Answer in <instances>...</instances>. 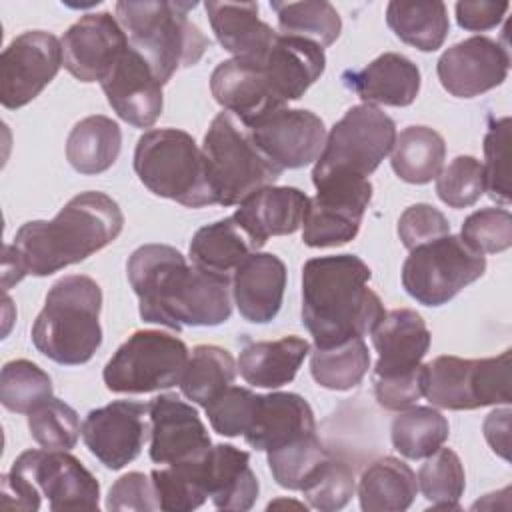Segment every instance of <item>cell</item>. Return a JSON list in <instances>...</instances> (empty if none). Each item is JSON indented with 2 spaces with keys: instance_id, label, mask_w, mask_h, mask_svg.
<instances>
[{
  "instance_id": "1",
  "label": "cell",
  "mask_w": 512,
  "mask_h": 512,
  "mask_svg": "<svg viewBox=\"0 0 512 512\" xmlns=\"http://www.w3.org/2000/svg\"><path fill=\"white\" fill-rule=\"evenodd\" d=\"M126 272L144 322L180 332L184 326H218L232 314L230 276L190 266L174 246L136 248Z\"/></svg>"
},
{
  "instance_id": "2",
  "label": "cell",
  "mask_w": 512,
  "mask_h": 512,
  "mask_svg": "<svg viewBox=\"0 0 512 512\" xmlns=\"http://www.w3.org/2000/svg\"><path fill=\"white\" fill-rule=\"evenodd\" d=\"M124 214L104 192H82L66 202L52 220H32L18 228L4 248L2 284L10 288L24 276H50L78 264L114 242Z\"/></svg>"
},
{
  "instance_id": "3",
  "label": "cell",
  "mask_w": 512,
  "mask_h": 512,
  "mask_svg": "<svg viewBox=\"0 0 512 512\" xmlns=\"http://www.w3.org/2000/svg\"><path fill=\"white\" fill-rule=\"evenodd\" d=\"M372 272L354 254L310 258L302 268V324L314 346L364 338L386 314L368 286Z\"/></svg>"
},
{
  "instance_id": "4",
  "label": "cell",
  "mask_w": 512,
  "mask_h": 512,
  "mask_svg": "<svg viewBox=\"0 0 512 512\" xmlns=\"http://www.w3.org/2000/svg\"><path fill=\"white\" fill-rule=\"evenodd\" d=\"M198 2L144 0L116 2V20L130 46L140 52L164 86L178 70L198 64L210 40L188 18Z\"/></svg>"
},
{
  "instance_id": "5",
  "label": "cell",
  "mask_w": 512,
  "mask_h": 512,
  "mask_svg": "<svg viewBox=\"0 0 512 512\" xmlns=\"http://www.w3.org/2000/svg\"><path fill=\"white\" fill-rule=\"evenodd\" d=\"M100 308L102 290L96 280L84 274L60 278L32 324V344L64 366L88 362L102 344Z\"/></svg>"
},
{
  "instance_id": "6",
  "label": "cell",
  "mask_w": 512,
  "mask_h": 512,
  "mask_svg": "<svg viewBox=\"0 0 512 512\" xmlns=\"http://www.w3.org/2000/svg\"><path fill=\"white\" fill-rule=\"evenodd\" d=\"M134 172L156 196L188 208L216 204L202 148L176 128L148 130L134 150Z\"/></svg>"
},
{
  "instance_id": "7",
  "label": "cell",
  "mask_w": 512,
  "mask_h": 512,
  "mask_svg": "<svg viewBox=\"0 0 512 512\" xmlns=\"http://www.w3.org/2000/svg\"><path fill=\"white\" fill-rule=\"evenodd\" d=\"M216 204L234 206L260 188L274 186L282 170L256 146L250 130L230 112H220L202 144Z\"/></svg>"
},
{
  "instance_id": "8",
  "label": "cell",
  "mask_w": 512,
  "mask_h": 512,
  "mask_svg": "<svg viewBox=\"0 0 512 512\" xmlns=\"http://www.w3.org/2000/svg\"><path fill=\"white\" fill-rule=\"evenodd\" d=\"M396 140L394 120L372 104H358L334 124L312 170L314 186L336 178H366Z\"/></svg>"
},
{
  "instance_id": "9",
  "label": "cell",
  "mask_w": 512,
  "mask_h": 512,
  "mask_svg": "<svg viewBox=\"0 0 512 512\" xmlns=\"http://www.w3.org/2000/svg\"><path fill=\"white\" fill-rule=\"evenodd\" d=\"M424 396L446 410L510 404V350L494 358L438 356L426 364Z\"/></svg>"
},
{
  "instance_id": "10",
  "label": "cell",
  "mask_w": 512,
  "mask_h": 512,
  "mask_svg": "<svg viewBox=\"0 0 512 512\" xmlns=\"http://www.w3.org/2000/svg\"><path fill=\"white\" fill-rule=\"evenodd\" d=\"M188 362L186 344L160 330H138L106 362L102 378L110 392L144 394L180 384Z\"/></svg>"
},
{
  "instance_id": "11",
  "label": "cell",
  "mask_w": 512,
  "mask_h": 512,
  "mask_svg": "<svg viewBox=\"0 0 512 512\" xmlns=\"http://www.w3.org/2000/svg\"><path fill=\"white\" fill-rule=\"evenodd\" d=\"M486 270L484 254L460 236H442L410 250L402 266L404 290L424 306H442Z\"/></svg>"
},
{
  "instance_id": "12",
  "label": "cell",
  "mask_w": 512,
  "mask_h": 512,
  "mask_svg": "<svg viewBox=\"0 0 512 512\" xmlns=\"http://www.w3.org/2000/svg\"><path fill=\"white\" fill-rule=\"evenodd\" d=\"M302 220V240L310 248L340 246L356 238L372 200L366 178H336L316 184Z\"/></svg>"
},
{
  "instance_id": "13",
  "label": "cell",
  "mask_w": 512,
  "mask_h": 512,
  "mask_svg": "<svg viewBox=\"0 0 512 512\" xmlns=\"http://www.w3.org/2000/svg\"><path fill=\"white\" fill-rule=\"evenodd\" d=\"M62 66L60 40L44 30L16 36L0 56V102L16 110L32 102Z\"/></svg>"
},
{
  "instance_id": "14",
  "label": "cell",
  "mask_w": 512,
  "mask_h": 512,
  "mask_svg": "<svg viewBox=\"0 0 512 512\" xmlns=\"http://www.w3.org/2000/svg\"><path fill=\"white\" fill-rule=\"evenodd\" d=\"M14 472L28 478L50 510H98L100 484L68 450H26L14 462Z\"/></svg>"
},
{
  "instance_id": "15",
  "label": "cell",
  "mask_w": 512,
  "mask_h": 512,
  "mask_svg": "<svg viewBox=\"0 0 512 512\" xmlns=\"http://www.w3.org/2000/svg\"><path fill=\"white\" fill-rule=\"evenodd\" d=\"M214 100L234 114L246 128L266 114L286 108L264 58H230L220 62L210 76Z\"/></svg>"
},
{
  "instance_id": "16",
  "label": "cell",
  "mask_w": 512,
  "mask_h": 512,
  "mask_svg": "<svg viewBox=\"0 0 512 512\" xmlns=\"http://www.w3.org/2000/svg\"><path fill=\"white\" fill-rule=\"evenodd\" d=\"M62 66L80 82H102L130 46L110 12L84 14L62 36Z\"/></svg>"
},
{
  "instance_id": "17",
  "label": "cell",
  "mask_w": 512,
  "mask_h": 512,
  "mask_svg": "<svg viewBox=\"0 0 512 512\" xmlns=\"http://www.w3.org/2000/svg\"><path fill=\"white\" fill-rule=\"evenodd\" d=\"M256 146L280 170L302 168L324 150L326 128L320 116L302 108H280L248 126Z\"/></svg>"
},
{
  "instance_id": "18",
  "label": "cell",
  "mask_w": 512,
  "mask_h": 512,
  "mask_svg": "<svg viewBox=\"0 0 512 512\" xmlns=\"http://www.w3.org/2000/svg\"><path fill=\"white\" fill-rule=\"evenodd\" d=\"M146 414L148 404L132 400L90 410L82 424V440L106 468L120 470L140 454L148 438Z\"/></svg>"
},
{
  "instance_id": "19",
  "label": "cell",
  "mask_w": 512,
  "mask_h": 512,
  "mask_svg": "<svg viewBox=\"0 0 512 512\" xmlns=\"http://www.w3.org/2000/svg\"><path fill=\"white\" fill-rule=\"evenodd\" d=\"M508 68V50L488 36H472L450 46L436 64L442 88L456 98H474L500 86Z\"/></svg>"
},
{
  "instance_id": "20",
  "label": "cell",
  "mask_w": 512,
  "mask_h": 512,
  "mask_svg": "<svg viewBox=\"0 0 512 512\" xmlns=\"http://www.w3.org/2000/svg\"><path fill=\"white\" fill-rule=\"evenodd\" d=\"M150 458L156 464H180L202 458L212 440L196 408L176 394H160L148 402Z\"/></svg>"
},
{
  "instance_id": "21",
  "label": "cell",
  "mask_w": 512,
  "mask_h": 512,
  "mask_svg": "<svg viewBox=\"0 0 512 512\" xmlns=\"http://www.w3.org/2000/svg\"><path fill=\"white\" fill-rule=\"evenodd\" d=\"M112 110L136 128H150L162 114V84L146 58L132 46L100 82Z\"/></svg>"
},
{
  "instance_id": "22",
  "label": "cell",
  "mask_w": 512,
  "mask_h": 512,
  "mask_svg": "<svg viewBox=\"0 0 512 512\" xmlns=\"http://www.w3.org/2000/svg\"><path fill=\"white\" fill-rule=\"evenodd\" d=\"M314 434V412L310 404L294 392L256 394L246 432V444L260 452H270L298 438Z\"/></svg>"
},
{
  "instance_id": "23",
  "label": "cell",
  "mask_w": 512,
  "mask_h": 512,
  "mask_svg": "<svg viewBox=\"0 0 512 512\" xmlns=\"http://www.w3.org/2000/svg\"><path fill=\"white\" fill-rule=\"evenodd\" d=\"M370 334L378 352L372 378L396 376L418 368L430 348V330L422 316L410 308L386 312Z\"/></svg>"
},
{
  "instance_id": "24",
  "label": "cell",
  "mask_w": 512,
  "mask_h": 512,
  "mask_svg": "<svg viewBox=\"0 0 512 512\" xmlns=\"http://www.w3.org/2000/svg\"><path fill=\"white\" fill-rule=\"evenodd\" d=\"M286 288V264L270 252H254L232 274V296L244 320L266 324L276 318Z\"/></svg>"
},
{
  "instance_id": "25",
  "label": "cell",
  "mask_w": 512,
  "mask_h": 512,
  "mask_svg": "<svg viewBox=\"0 0 512 512\" xmlns=\"http://www.w3.org/2000/svg\"><path fill=\"white\" fill-rule=\"evenodd\" d=\"M346 88L354 90L364 104L410 106L420 92L418 66L396 52H384L362 70L342 74Z\"/></svg>"
},
{
  "instance_id": "26",
  "label": "cell",
  "mask_w": 512,
  "mask_h": 512,
  "mask_svg": "<svg viewBox=\"0 0 512 512\" xmlns=\"http://www.w3.org/2000/svg\"><path fill=\"white\" fill-rule=\"evenodd\" d=\"M308 200L294 186H266L242 200L232 216L264 246L270 236L294 234L302 226Z\"/></svg>"
},
{
  "instance_id": "27",
  "label": "cell",
  "mask_w": 512,
  "mask_h": 512,
  "mask_svg": "<svg viewBox=\"0 0 512 512\" xmlns=\"http://www.w3.org/2000/svg\"><path fill=\"white\" fill-rule=\"evenodd\" d=\"M206 492L220 510H250L258 498V478L250 454L232 444H216L202 458Z\"/></svg>"
},
{
  "instance_id": "28",
  "label": "cell",
  "mask_w": 512,
  "mask_h": 512,
  "mask_svg": "<svg viewBox=\"0 0 512 512\" xmlns=\"http://www.w3.org/2000/svg\"><path fill=\"white\" fill-rule=\"evenodd\" d=\"M212 32L234 58H260L274 44L278 32L258 18L256 2H206Z\"/></svg>"
},
{
  "instance_id": "29",
  "label": "cell",
  "mask_w": 512,
  "mask_h": 512,
  "mask_svg": "<svg viewBox=\"0 0 512 512\" xmlns=\"http://www.w3.org/2000/svg\"><path fill=\"white\" fill-rule=\"evenodd\" d=\"M310 352V344L300 336H284L268 342H248L240 350V376L258 388H280L290 384Z\"/></svg>"
},
{
  "instance_id": "30",
  "label": "cell",
  "mask_w": 512,
  "mask_h": 512,
  "mask_svg": "<svg viewBox=\"0 0 512 512\" xmlns=\"http://www.w3.org/2000/svg\"><path fill=\"white\" fill-rule=\"evenodd\" d=\"M260 248L250 232L234 216H228L196 230L190 242V260L204 270L230 276Z\"/></svg>"
},
{
  "instance_id": "31",
  "label": "cell",
  "mask_w": 512,
  "mask_h": 512,
  "mask_svg": "<svg viewBox=\"0 0 512 512\" xmlns=\"http://www.w3.org/2000/svg\"><path fill=\"white\" fill-rule=\"evenodd\" d=\"M416 492V474L394 456L374 460L358 482V498L364 512H402L410 508Z\"/></svg>"
},
{
  "instance_id": "32",
  "label": "cell",
  "mask_w": 512,
  "mask_h": 512,
  "mask_svg": "<svg viewBox=\"0 0 512 512\" xmlns=\"http://www.w3.org/2000/svg\"><path fill=\"white\" fill-rule=\"evenodd\" d=\"M122 132L118 122L94 114L76 122L66 140V158L80 174L106 172L120 156Z\"/></svg>"
},
{
  "instance_id": "33",
  "label": "cell",
  "mask_w": 512,
  "mask_h": 512,
  "mask_svg": "<svg viewBox=\"0 0 512 512\" xmlns=\"http://www.w3.org/2000/svg\"><path fill=\"white\" fill-rule=\"evenodd\" d=\"M444 138L428 126H408L396 134L392 146V170L410 184H426L434 180L444 164Z\"/></svg>"
},
{
  "instance_id": "34",
  "label": "cell",
  "mask_w": 512,
  "mask_h": 512,
  "mask_svg": "<svg viewBox=\"0 0 512 512\" xmlns=\"http://www.w3.org/2000/svg\"><path fill=\"white\" fill-rule=\"evenodd\" d=\"M386 22L390 30L406 44L422 50H438L448 36V10L440 0L432 2H400L386 6Z\"/></svg>"
},
{
  "instance_id": "35",
  "label": "cell",
  "mask_w": 512,
  "mask_h": 512,
  "mask_svg": "<svg viewBox=\"0 0 512 512\" xmlns=\"http://www.w3.org/2000/svg\"><path fill=\"white\" fill-rule=\"evenodd\" d=\"M234 376L236 364L228 350L214 344H198L188 356L178 386L188 400L206 408L208 402L232 384Z\"/></svg>"
},
{
  "instance_id": "36",
  "label": "cell",
  "mask_w": 512,
  "mask_h": 512,
  "mask_svg": "<svg viewBox=\"0 0 512 512\" xmlns=\"http://www.w3.org/2000/svg\"><path fill=\"white\" fill-rule=\"evenodd\" d=\"M450 434L446 416L430 406H410L400 410L392 420V446L410 460L428 458L436 452Z\"/></svg>"
},
{
  "instance_id": "37",
  "label": "cell",
  "mask_w": 512,
  "mask_h": 512,
  "mask_svg": "<svg viewBox=\"0 0 512 512\" xmlns=\"http://www.w3.org/2000/svg\"><path fill=\"white\" fill-rule=\"evenodd\" d=\"M370 368V352L364 338H350L336 346L318 348L310 356V374L322 388L350 390L362 382Z\"/></svg>"
},
{
  "instance_id": "38",
  "label": "cell",
  "mask_w": 512,
  "mask_h": 512,
  "mask_svg": "<svg viewBox=\"0 0 512 512\" xmlns=\"http://www.w3.org/2000/svg\"><path fill=\"white\" fill-rule=\"evenodd\" d=\"M270 8L276 12L278 28L284 36L306 38L322 48L334 44L340 36L342 20L330 2H270Z\"/></svg>"
},
{
  "instance_id": "39",
  "label": "cell",
  "mask_w": 512,
  "mask_h": 512,
  "mask_svg": "<svg viewBox=\"0 0 512 512\" xmlns=\"http://www.w3.org/2000/svg\"><path fill=\"white\" fill-rule=\"evenodd\" d=\"M158 506L168 512H190L200 508L206 498V482L202 472V458L168 464V468L152 470L150 474Z\"/></svg>"
},
{
  "instance_id": "40",
  "label": "cell",
  "mask_w": 512,
  "mask_h": 512,
  "mask_svg": "<svg viewBox=\"0 0 512 512\" xmlns=\"http://www.w3.org/2000/svg\"><path fill=\"white\" fill-rule=\"evenodd\" d=\"M418 488L432 508L458 510L464 494L466 476L458 454L450 448H438L418 470Z\"/></svg>"
},
{
  "instance_id": "41",
  "label": "cell",
  "mask_w": 512,
  "mask_h": 512,
  "mask_svg": "<svg viewBox=\"0 0 512 512\" xmlns=\"http://www.w3.org/2000/svg\"><path fill=\"white\" fill-rule=\"evenodd\" d=\"M52 396L50 376L30 360H10L0 374V400L10 412L30 414Z\"/></svg>"
},
{
  "instance_id": "42",
  "label": "cell",
  "mask_w": 512,
  "mask_h": 512,
  "mask_svg": "<svg viewBox=\"0 0 512 512\" xmlns=\"http://www.w3.org/2000/svg\"><path fill=\"white\" fill-rule=\"evenodd\" d=\"M266 454L276 484L288 490H302L318 466L330 458L326 448L316 438V432Z\"/></svg>"
},
{
  "instance_id": "43",
  "label": "cell",
  "mask_w": 512,
  "mask_h": 512,
  "mask_svg": "<svg viewBox=\"0 0 512 512\" xmlns=\"http://www.w3.org/2000/svg\"><path fill=\"white\" fill-rule=\"evenodd\" d=\"M28 430L32 440L46 450H72L82 432L76 410L54 396L28 414Z\"/></svg>"
},
{
  "instance_id": "44",
  "label": "cell",
  "mask_w": 512,
  "mask_h": 512,
  "mask_svg": "<svg viewBox=\"0 0 512 512\" xmlns=\"http://www.w3.org/2000/svg\"><path fill=\"white\" fill-rule=\"evenodd\" d=\"M484 192V168L474 156H456L436 176V194L450 208H468Z\"/></svg>"
},
{
  "instance_id": "45",
  "label": "cell",
  "mask_w": 512,
  "mask_h": 512,
  "mask_svg": "<svg viewBox=\"0 0 512 512\" xmlns=\"http://www.w3.org/2000/svg\"><path fill=\"white\" fill-rule=\"evenodd\" d=\"M354 490L356 484L352 470L332 458L322 462L302 486V494L308 504L322 512H334L344 508L354 496Z\"/></svg>"
},
{
  "instance_id": "46",
  "label": "cell",
  "mask_w": 512,
  "mask_h": 512,
  "mask_svg": "<svg viewBox=\"0 0 512 512\" xmlns=\"http://www.w3.org/2000/svg\"><path fill=\"white\" fill-rule=\"evenodd\" d=\"M460 238L480 254L508 250L512 244V216L506 208L476 210L464 220Z\"/></svg>"
},
{
  "instance_id": "47",
  "label": "cell",
  "mask_w": 512,
  "mask_h": 512,
  "mask_svg": "<svg viewBox=\"0 0 512 512\" xmlns=\"http://www.w3.org/2000/svg\"><path fill=\"white\" fill-rule=\"evenodd\" d=\"M508 144H510V118L494 120L484 138V186L492 200L500 204L510 202L508 186Z\"/></svg>"
},
{
  "instance_id": "48",
  "label": "cell",
  "mask_w": 512,
  "mask_h": 512,
  "mask_svg": "<svg viewBox=\"0 0 512 512\" xmlns=\"http://www.w3.org/2000/svg\"><path fill=\"white\" fill-rule=\"evenodd\" d=\"M256 394L248 388L228 386L212 402L206 404V416L210 426L220 436H240L246 432Z\"/></svg>"
},
{
  "instance_id": "49",
  "label": "cell",
  "mask_w": 512,
  "mask_h": 512,
  "mask_svg": "<svg viewBox=\"0 0 512 512\" xmlns=\"http://www.w3.org/2000/svg\"><path fill=\"white\" fill-rule=\"evenodd\" d=\"M448 234V218L432 204H412L402 212L398 220V236L408 250Z\"/></svg>"
},
{
  "instance_id": "50",
  "label": "cell",
  "mask_w": 512,
  "mask_h": 512,
  "mask_svg": "<svg viewBox=\"0 0 512 512\" xmlns=\"http://www.w3.org/2000/svg\"><path fill=\"white\" fill-rule=\"evenodd\" d=\"M424 386L426 364H420L404 374L374 378V396L382 408L400 412L414 406L424 396Z\"/></svg>"
},
{
  "instance_id": "51",
  "label": "cell",
  "mask_w": 512,
  "mask_h": 512,
  "mask_svg": "<svg viewBox=\"0 0 512 512\" xmlns=\"http://www.w3.org/2000/svg\"><path fill=\"white\" fill-rule=\"evenodd\" d=\"M108 510H136V512H152L160 510L156 490L152 478L142 472H128L120 476L106 498Z\"/></svg>"
},
{
  "instance_id": "52",
  "label": "cell",
  "mask_w": 512,
  "mask_h": 512,
  "mask_svg": "<svg viewBox=\"0 0 512 512\" xmlns=\"http://www.w3.org/2000/svg\"><path fill=\"white\" fill-rule=\"evenodd\" d=\"M508 2H458L456 4V22L460 28L470 32H484L490 28H496L504 14L508 12Z\"/></svg>"
},
{
  "instance_id": "53",
  "label": "cell",
  "mask_w": 512,
  "mask_h": 512,
  "mask_svg": "<svg viewBox=\"0 0 512 512\" xmlns=\"http://www.w3.org/2000/svg\"><path fill=\"white\" fill-rule=\"evenodd\" d=\"M0 488H2V502H0L2 508H16V510H28V512H34L40 508L42 494L22 474L14 470H10L8 474H2Z\"/></svg>"
},
{
  "instance_id": "54",
  "label": "cell",
  "mask_w": 512,
  "mask_h": 512,
  "mask_svg": "<svg viewBox=\"0 0 512 512\" xmlns=\"http://www.w3.org/2000/svg\"><path fill=\"white\" fill-rule=\"evenodd\" d=\"M484 436L492 450L504 460L510 458V410H494L484 420Z\"/></svg>"
}]
</instances>
